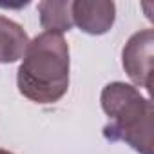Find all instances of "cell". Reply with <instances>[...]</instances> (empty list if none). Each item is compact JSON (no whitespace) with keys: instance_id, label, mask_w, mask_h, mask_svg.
<instances>
[{"instance_id":"6da1fadb","label":"cell","mask_w":154,"mask_h":154,"mask_svg":"<svg viewBox=\"0 0 154 154\" xmlns=\"http://www.w3.org/2000/svg\"><path fill=\"white\" fill-rule=\"evenodd\" d=\"M17 71L20 94L36 103H54L69 89V45L63 35L44 31L33 40Z\"/></svg>"},{"instance_id":"7a4b0ae2","label":"cell","mask_w":154,"mask_h":154,"mask_svg":"<svg viewBox=\"0 0 154 154\" xmlns=\"http://www.w3.org/2000/svg\"><path fill=\"white\" fill-rule=\"evenodd\" d=\"M103 112L111 123L103 134L112 141H125L140 154H152V103L134 85L123 82L107 84L100 96Z\"/></svg>"},{"instance_id":"3957f363","label":"cell","mask_w":154,"mask_h":154,"mask_svg":"<svg viewBox=\"0 0 154 154\" xmlns=\"http://www.w3.org/2000/svg\"><path fill=\"white\" fill-rule=\"evenodd\" d=\"M152 56H154V31L141 29L134 33L123 51L122 62L127 76L138 85L150 91L152 85Z\"/></svg>"},{"instance_id":"277c9868","label":"cell","mask_w":154,"mask_h":154,"mask_svg":"<svg viewBox=\"0 0 154 154\" xmlns=\"http://www.w3.org/2000/svg\"><path fill=\"white\" fill-rule=\"evenodd\" d=\"M72 26L87 35H105L116 20V6L111 0H74Z\"/></svg>"},{"instance_id":"5b68a950","label":"cell","mask_w":154,"mask_h":154,"mask_svg":"<svg viewBox=\"0 0 154 154\" xmlns=\"http://www.w3.org/2000/svg\"><path fill=\"white\" fill-rule=\"evenodd\" d=\"M27 45L29 38L24 27L8 17H0V63L18 62Z\"/></svg>"},{"instance_id":"8992f818","label":"cell","mask_w":154,"mask_h":154,"mask_svg":"<svg viewBox=\"0 0 154 154\" xmlns=\"http://www.w3.org/2000/svg\"><path fill=\"white\" fill-rule=\"evenodd\" d=\"M72 2L71 0H44L38 4L40 26L49 33L63 35L72 27Z\"/></svg>"},{"instance_id":"52a82bcc","label":"cell","mask_w":154,"mask_h":154,"mask_svg":"<svg viewBox=\"0 0 154 154\" xmlns=\"http://www.w3.org/2000/svg\"><path fill=\"white\" fill-rule=\"evenodd\" d=\"M0 154H13V152H9V150H6V149H0Z\"/></svg>"}]
</instances>
